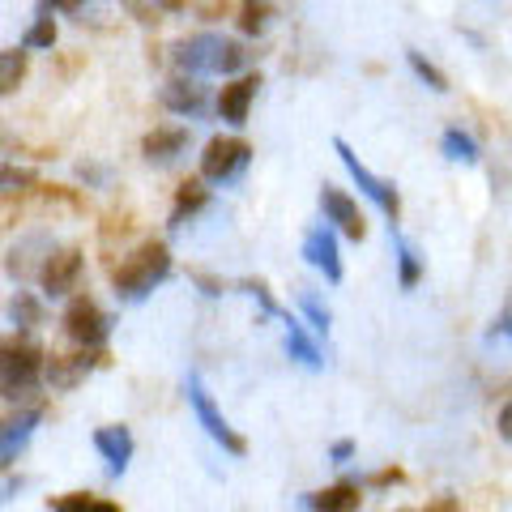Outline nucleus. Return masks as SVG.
Here are the masks:
<instances>
[{
  "instance_id": "10",
  "label": "nucleus",
  "mask_w": 512,
  "mask_h": 512,
  "mask_svg": "<svg viewBox=\"0 0 512 512\" xmlns=\"http://www.w3.org/2000/svg\"><path fill=\"white\" fill-rule=\"evenodd\" d=\"M333 150H338V158H342V167H346V175L355 180V188L363 192L367 201L376 205V210L389 218V227H397V214H402V197H397V188L384 180V175H376L372 167L363 163V158L350 150V141H342V137H333Z\"/></svg>"
},
{
  "instance_id": "28",
  "label": "nucleus",
  "mask_w": 512,
  "mask_h": 512,
  "mask_svg": "<svg viewBox=\"0 0 512 512\" xmlns=\"http://www.w3.org/2000/svg\"><path fill=\"white\" fill-rule=\"evenodd\" d=\"M440 154L448 158V163H461V167H478V158H483V150H478V141L466 133V128H444V137H440Z\"/></svg>"
},
{
  "instance_id": "34",
  "label": "nucleus",
  "mask_w": 512,
  "mask_h": 512,
  "mask_svg": "<svg viewBox=\"0 0 512 512\" xmlns=\"http://www.w3.org/2000/svg\"><path fill=\"white\" fill-rule=\"evenodd\" d=\"M487 342H508L512 346V308L500 312V320H495L491 333H487Z\"/></svg>"
},
{
  "instance_id": "2",
  "label": "nucleus",
  "mask_w": 512,
  "mask_h": 512,
  "mask_svg": "<svg viewBox=\"0 0 512 512\" xmlns=\"http://www.w3.org/2000/svg\"><path fill=\"white\" fill-rule=\"evenodd\" d=\"M175 256L163 235H146L133 248L120 252V261L111 265V295L120 303H146L158 286L171 278Z\"/></svg>"
},
{
  "instance_id": "36",
  "label": "nucleus",
  "mask_w": 512,
  "mask_h": 512,
  "mask_svg": "<svg viewBox=\"0 0 512 512\" xmlns=\"http://www.w3.org/2000/svg\"><path fill=\"white\" fill-rule=\"evenodd\" d=\"M495 427H500V440H508V444H512V397L500 406V419H495Z\"/></svg>"
},
{
  "instance_id": "12",
  "label": "nucleus",
  "mask_w": 512,
  "mask_h": 512,
  "mask_svg": "<svg viewBox=\"0 0 512 512\" xmlns=\"http://www.w3.org/2000/svg\"><path fill=\"white\" fill-rule=\"evenodd\" d=\"M338 231H333L329 227V222H312V227H308V235H303V261H308L312 269H316V274L320 278H325V282H333V286H338L342 278H346V265H342V244H338Z\"/></svg>"
},
{
  "instance_id": "20",
  "label": "nucleus",
  "mask_w": 512,
  "mask_h": 512,
  "mask_svg": "<svg viewBox=\"0 0 512 512\" xmlns=\"http://www.w3.org/2000/svg\"><path fill=\"white\" fill-rule=\"evenodd\" d=\"M359 504H363V487L350 483V478H342V483H333L325 491L303 495V508L308 512H359Z\"/></svg>"
},
{
  "instance_id": "39",
  "label": "nucleus",
  "mask_w": 512,
  "mask_h": 512,
  "mask_svg": "<svg viewBox=\"0 0 512 512\" xmlns=\"http://www.w3.org/2000/svg\"><path fill=\"white\" fill-rule=\"evenodd\" d=\"M376 483H380V487H389V483H402V474H397V470H380V474H376Z\"/></svg>"
},
{
  "instance_id": "35",
  "label": "nucleus",
  "mask_w": 512,
  "mask_h": 512,
  "mask_svg": "<svg viewBox=\"0 0 512 512\" xmlns=\"http://www.w3.org/2000/svg\"><path fill=\"white\" fill-rule=\"evenodd\" d=\"M192 282H197V286H201V295H210V299L227 295V282H222V278H210V274H192Z\"/></svg>"
},
{
  "instance_id": "14",
  "label": "nucleus",
  "mask_w": 512,
  "mask_h": 512,
  "mask_svg": "<svg viewBox=\"0 0 512 512\" xmlns=\"http://www.w3.org/2000/svg\"><path fill=\"white\" fill-rule=\"evenodd\" d=\"M261 94V77L256 73H235L222 82V90L214 94V116L227 128H244L252 116V103Z\"/></svg>"
},
{
  "instance_id": "30",
  "label": "nucleus",
  "mask_w": 512,
  "mask_h": 512,
  "mask_svg": "<svg viewBox=\"0 0 512 512\" xmlns=\"http://www.w3.org/2000/svg\"><path fill=\"white\" fill-rule=\"evenodd\" d=\"M299 312H303V320H308V325H312L316 333H325V338H329V329H333V312H329V303L320 299L316 291H308V286L299 291Z\"/></svg>"
},
{
  "instance_id": "22",
  "label": "nucleus",
  "mask_w": 512,
  "mask_h": 512,
  "mask_svg": "<svg viewBox=\"0 0 512 512\" xmlns=\"http://www.w3.org/2000/svg\"><path fill=\"white\" fill-rule=\"evenodd\" d=\"M389 239H393V256H397V286L414 291V286L423 282V256L397 227H389Z\"/></svg>"
},
{
  "instance_id": "31",
  "label": "nucleus",
  "mask_w": 512,
  "mask_h": 512,
  "mask_svg": "<svg viewBox=\"0 0 512 512\" xmlns=\"http://www.w3.org/2000/svg\"><path fill=\"white\" fill-rule=\"evenodd\" d=\"M406 64H410V73L419 77V82H423L427 90H436V94H444V90H448V77L440 73V64H431L423 52H414V47H406Z\"/></svg>"
},
{
  "instance_id": "4",
  "label": "nucleus",
  "mask_w": 512,
  "mask_h": 512,
  "mask_svg": "<svg viewBox=\"0 0 512 512\" xmlns=\"http://www.w3.org/2000/svg\"><path fill=\"white\" fill-rule=\"evenodd\" d=\"M111 329H116V320H111V312L94 295L77 291V295L64 299L60 333H64V342L69 346H77V350H107Z\"/></svg>"
},
{
  "instance_id": "9",
  "label": "nucleus",
  "mask_w": 512,
  "mask_h": 512,
  "mask_svg": "<svg viewBox=\"0 0 512 512\" xmlns=\"http://www.w3.org/2000/svg\"><path fill=\"white\" fill-rule=\"evenodd\" d=\"M43 419H47L43 402H35V406H5V410H0V470H13L26 457V448L35 444Z\"/></svg>"
},
{
  "instance_id": "26",
  "label": "nucleus",
  "mask_w": 512,
  "mask_h": 512,
  "mask_svg": "<svg viewBox=\"0 0 512 512\" xmlns=\"http://www.w3.org/2000/svg\"><path fill=\"white\" fill-rule=\"evenodd\" d=\"M47 512H124L116 500L107 495H94V491H64L47 500Z\"/></svg>"
},
{
  "instance_id": "37",
  "label": "nucleus",
  "mask_w": 512,
  "mask_h": 512,
  "mask_svg": "<svg viewBox=\"0 0 512 512\" xmlns=\"http://www.w3.org/2000/svg\"><path fill=\"white\" fill-rule=\"evenodd\" d=\"M423 512H461V500H457V495H436V500H431Z\"/></svg>"
},
{
  "instance_id": "5",
  "label": "nucleus",
  "mask_w": 512,
  "mask_h": 512,
  "mask_svg": "<svg viewBox=\"0 0 512 512\" xmlns=\"http://www.w3.org/2000/svg\"><path fill=\"white\" fill-rule=\"evenodd\" d=\"M86 278V248L82 244H52V252L43 256L39 274H35V291L47 303H64L69 295L82 291Z\"/></svg>"
},
{
  "instance_id": "13",
  "label": "nucleus",
  "mask_w": 512,
  "mask_h": 512,
  "mask_svg": "<svg viewBox=\"0 0 512 512\" xmlns=\"http://www.w3.org/2000/svg\"><path fill=\"white\" fill-rule=\"evenodd\" d=\"M320 214H325V222L342 239H355V244H363V239H367V214L359 210V201L350 197L346 188L320 184Z\"/></svg>"
},
{
  "instance_id": "32",
  "label": "nucleus",
  "mask_w": 512,
  "mask_h": 512,
  "mask_svg": "<svg viewBox=\"0 0 512 512\" xmlns=\"http://www.w3.org/2000/svg\"><path fill=\"white\" fill-rule=\"evenodd\" d=\"M77 184L82 188H111V167L107 163H94V158H82V163L73 167Z\"/></svg>"
},
{
  "instance_id": "6",
  "label": "nucleus",
  "mask_w": 512,
  "mask_h": 512,
  "mask_svg": "<svg viewBox=\"0 0 512 512\" xmlns=\"http://www.w3.org/2000/svg\"><path fill=\"white\" fill-rule=\"evenodd\" d=\"M248 167H252V146L244 137H235V133L210 137L201 146V158H197V175L205 184H214V188L239 184L248 175Z\"/></svg>"
},
{
  "instance_id": "8",
  "label": "nucleus",
  "mask_w": 512,
  "mask_h": 512,
  "mask_svg": "<svg viewBox=\"0 0 512 512\" xmlns=\"http://www.w3.org/2000/svg\"><path fill=\"white\" fill-rule=\"evenodd\" d=\"M99 367H107V350H47L43 363V393H73Z\"/></svg>"
},
{
  "instance_id": "3",
  "label": "nucleus",
  "mask_w": 512,
  "mask_h": 512,
  "mask_svg": "<svg viewBox=\"0 0 512 512\" xmlns=\"http://www.w3.org/2000/svg\"><path fill=\"white\" fill-rule=\"evenodd\" d=\"M47 346L26 333H0V406H35L43 393Z\"/></svg>"
},
{
  "instance_id": "19",
  "label": "nucleus",
  "mask_w": 512,
  "mask_h": 512,
  "mask_svg": "<svg viewBox=\"0 0 512 512\" xmlns=\"http://www.w3.org/2000/svg\"><path fill=\"white\" fill-rule=\"evenodd\" d=\"M205 210H210V184L201 180H184L180 188H175V201H171V214H167V231H184L188 222H197Z\"/></svg>"
},
{
  "instance_id": "16",
  "label": "nucleus",
  "mask_w": 512,
  "mask_h": 512,
  "mask_svg": "<svg viewBox=\"0 0 512 512\" xmlns=\"http://www.w3.org/2000/svg\"><path fill=\"white\" fill-rule=\"evenodd\" d=\"M90 444H94V453H99L107 478H124L128 466H133V457H137V440H133V431H128L124 423H103V427H94Z\"/></svg>"
},
{
  "instance_id": "18",
  "label": "nucleus",
  "mask_w": 512,
  "mask_h": 512,
  "mask_svg": "<svg viewBox=\"0 0 512 512\" xmlns=\"http://www.w3.org/2000/svg\"><path fill=\"white\" fill-rule=\"evenodd\" d=\"M5 325H9V333L35 338V333L47 325V299L39 291H30V286H13L9 299H5Z\"/></svg>"
},
{
  "instance_id": "33",
  "label": "nucleus",
  "mask_w": 512,
  "mask_h": 512,
  "mask_svg": "<svg viewBox=\"0 0 512 512\" xmlns=\"http://www.w3.org/2000/svg\"><path fill=\"white\" fill-rule=\"evenodd\" d=\"M355 453H359L355 440H333V444H329V461H333V466H350V461H355Z\"/></svg>"
},
{
  "instance_id": "25",
  "label": "nucleus",
  "mask_w": 512,
  "mask_h": 512,
  "mask_svg": "<svg viewBox=\"0 0 512 512\" xmlns=\"http://www.w3.org/2000/svg\"><path fill=\"white\" fill-rule=\"evenodd\" d=\"M39 188V171L18 163V158H0V197H30Z\"/></svg>"
},
{
  "instance_id": "7",
  "label": "nucleus",
  "mask_w": 512,
  "mask_h": 512,
  "mask_svg": "<svg viewBox=\"0 0 512 512\" xmlns=\"http://www.w3.org/2000/svg\"><path fill=\"white\" fill-rule=\"evenodd\" d=\"M184 397H188V406H192V419L201 423V431L222 448V453H227V457H244L248 453V440L239 436V431L231 427V419L222 414V406L214 402V393L205 389L201 372H188L184 376Z\"/></svg>"
},
{
  "instance_id": "11",
  "label": "nucleus",
  "mask_w": 512,
  "mask_h": 512,
  "mask_svg": "<svg viewBox=\"0 0 512 512\" xmlns=\"http://www.w3.org/2000/svg\"><path fill=\"white\" fill-rule=\"evenodd\" d=\"M52 244H56V239H52V231H47V227L22 231L9 244V252H5V278L13 286H30V282H35V274H39V265H43V256L52 252Z\"/></svg>"
},
{
  "instance_id": "38",
  "label": "nucleus",
  "mask_w": 512,
  "mask_h": 512,
  "mask_svg": "<svg viewBox=\"0 0 512 512\" xmlns=\"http://www.w3.org/2000/svg\"><path fill=\"white\" fill-rule=\"evenodd\" d=\"M22 487H26V478H22V474H18V478H9V483H0V504H9Z\"/></svg>"
},
{
  "instance_id": "27",
  "label": "nucleus",
  "mask_w": 512,
  "mask_h": 512,
  "mask_svg": "<svg viewBox=\"0 0 512 512\" xmlns=\"http://www.w3.org/2000/svg\"><path fill=\"white\" fill-rule=\"evenodd\" d=\"M269 22H274V0H239V13H235V26L244 39L265 35Z\"/></svg>"
},
{
  "instance_id": "15",
  "label": "nucleus",
  "mask_w": 512,
  "mask_h": 512,
  "mask_svg": "<svg viewBox=\"0 0 512 512\" xmlns=\"http://www.w3.org/2000/svg\"><path fill=\"white\" fill-rule=\"evenodd\" d=\"M158 107H163L167 116H175V120H201L214 103H210V90H205L197 77L175 73V77H167V82L158 86Z\"/></svg>"
},
{
  "instance_id": "1",
  "label": "nucleus",
  "mask_w": 512,
  "mask_h": 512,
  "mask_svg": "<svg viewBox=\"0 0 512 512\" xmlns=\"http://www.w3.org/2000/svg\"><path fill=\"white\" fill-rule=\"evenodd\" d=\"M252 52L239 39L222 35V30H197V35H184L171 43V69L180 77H235L248 73Z\"/></svg>"
},
{
  "instance_id": "29",
  "label": "nucleus",
  "mask_w": 512,
  "mask_h": 512,
  "mask_svg": "<svg viewBox=\"0 0 512 512\" xmlns=\"http://www.w3.org/2000/svg\"><path fill=\"white\" fill-rule=\"evenodd\" d=\"M239 291H244L252 303H256V312H261V320H282L286 316V308L274 299V291H269V282L265 278H244V282H235Z\"/></svg>"
},
{
  "instance_id": "17",
  "label": "nucleus",
  "mask_w": 512,
  "mask_h": 512,
  "mask_svg": "<svg viewBox=\"0 0 512 512\" xmlns=\"http://www.w3.org/2000/svg\"><path fill=\"white\" fill-rule=\"evenodd\" d=\"M188 150H192L188 124H154L150 133L141 137V158H146L150 167H175Z\"/></svg>"
},
{
  "instance_id": "23",
  "label": "nucleus",
  "mask_w": 512,
  "mask_h": 512,
  "mask_svg": "<svg viewBox=\"0 0 512 512\" xmlns=\"http://www.w3.org/2000/svg\"><path fill=\"white\" fill-rule=\"evenodd\" d=\"M30 77V52L22 47H0V103L13 99Z\"/></svg>"
},
{
  "instance_id": "21",
  "label": "nucleus",
  "mask_w": 512,
  "mask_h": 512,
  "mask_svg": "<svg viewBox=\"0 0 512 512\" xmlns=\"http://www.w3.org/2000/svg\"><path fill=\"white\" fill-rule=\"evenodd\" d=\"M282 325H286V338H282L286 359L299 363V367H308V372H320V367H325V355H320V346L308 338V329H303L291 312L282 316Z\"/></svg>"
},
{
  "instance_id": "24",
  "label": "nucleus",
  "mask_w": 512,
  "mask_h": 512,
  "mask_svg": "<svg viewBox=\"0 0 512 512\" xmlns=\"http://www.w3.org/2000/svg\"><path fill=\"white\" fill-rule=\"evenodd\" d=\"M56 43H60V22L52 18V13H35L30 26L22 30V39H18V47H22V52H30V56L56 52Z\"/></svg>"
}]
</instances>
